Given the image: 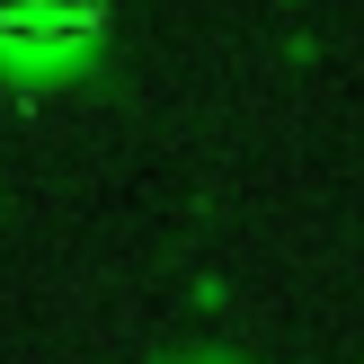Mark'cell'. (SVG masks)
Here are the masks:
<instances>
[{"label":"cell","instance_id":"cell-1","mask_svg":"<svg viewBox=\"0 0 364 364\" xmlns=\"http://www.w3.org/2000/svg\"><path fill=\"white\" fill-rule=\"evenodd\" d=\"M98 27V0H0V36H80Z\"/></svg>","mask_w":364,"mask_h":364}]
</instances>
